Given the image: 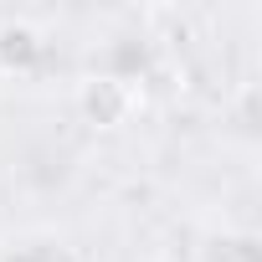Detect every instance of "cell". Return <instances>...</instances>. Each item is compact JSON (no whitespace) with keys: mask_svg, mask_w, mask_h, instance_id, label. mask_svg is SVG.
Returning <instances> with one entry per match:
<instances>
[{"mask_svg":"<svg viewBox=\"0 0 262 262\" xmlns=\"http://www.w3.org/2000/svg\"><path fill=\"white\" fill-rule=\"evenodd\" d=\"M77 108H82V118L88 123H98V128H118V123H128V113L139 108V93L128 88L123 77H82V88H77Z\"/></svg>","mask_w":262,"mask_h":262,"instance_id":"1","label":"cell"},{"mask_svg":"<svg viewBox=\"0 0 262 262\" xmlns=\"http://www.w3.org/2000/svg\"><path fill=\"white\" fill-rule=\"evenodd\" d=\"M41 62V31L31 21H0V77H26Z\"/></svg>","mask_w":262,"mask_h":262,"instance_id":"2","label":"cell"}]
</instances>
